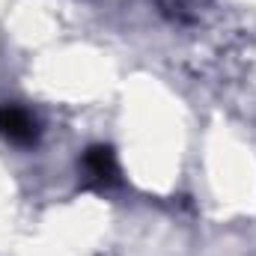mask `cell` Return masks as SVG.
<instances>
[{"instance_id": "6da1fadb", "label": "cell", "mask_w": 256, "mask_h": 256, "mask_svg": "<svg viewBox=\"0 0 256 256\" xmlns=\"http://www.w3.org/2000/svg\"><path fill=\"white\" fill-rule=\"evenodd\" d=\"M0 134L12 143H33L39 137V126L24 108L0 104Z\"/></svg>"}, {"instance_id": "7a4b0ae2", "label": "cell", "mask_w": 256, "mask_h": 256, "mask_svg": "<svg viewBox=\"0 0 256 256\" xmlns=\"http://www.w3.org/2000/svg\"><path fill=\"white\" fill-rule=\"evenodd\" d=\"M84 173H86L92 182H98V185L110 182V179L116 176V164H114L110 149H108V146H96V149H90V152L84 155Z\"/></svg>"}]
</instances>
